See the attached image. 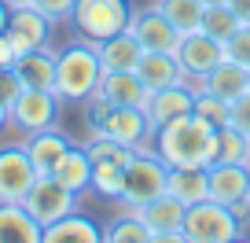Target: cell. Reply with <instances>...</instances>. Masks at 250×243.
<instances>
[{"label": "cell", "mask_w": 250, "mask_h": 243, "mask_svg": "<svg viewBox=\"0 0 250 243\" xmlns=\"http://www.w3.org/2000/svg\"><path fill=\"white\" fill-rule=\"evenodd\" d=\"M155 151L169 170L191 166V170H210L217 162V129L203 118L188 114L177 122H166L155 129Z\"/></svg>", "instance_id": "cell-1"}, {"label": "cell", "mask_w": 250, "mask_h": 243, "mask_svg": "<svg viewBox=\"0 0 250 243\" xmlns=\"http://www.w3.org/2000/svg\"><path fill=\"white\" fill-rule=\"evenodd\" d=\"M103 63L92 41H78L55 52V96L66 103H85L100 88Z\"/></svg>", "instance_id": "cell-2"}, {"label": "cell", "mask_w": 250, "mask_h": 243, "mask_svg": "<svg viewBox=\"0 0 250 243\" xmlns=\"http://www.w3.org/2000/svg\"><path fill=\"white\" fill-rule=\"evenodd\" d=\"M184 240L188 243H232L243 240V221L232 206L217 199H199L184 214Z\"/></svg>", "instance_id": "cell-3"}, {"label": "cell", "mask_w": 250, "mask_h": 243, "mask_svg": "<svg viewBox=\"0 0 250 243\" xmlns=\"http://www.w3.org/2000/svg\"><path fill=\"white\" fill-rule=\"evenodd\" d=\"M133 0H78L74 4V30L81 33V41H100L114 37V33L129 30V19H133Z\"/></svg>", "instance_id": "cell-4"}, {"label": "cell", "mask_w": 250, "mask_h": 243, "mask_svg": "<svg viewBox=\"0 0 250 243\" xmlns=\"http://www.w3.org/2000/svg\"><path fill=\"white\" fill-rule=\"evenodd\" d=\"M169 184V166L155 155V151L140 148L129 166H125V192H122V206L125 210H140L151 199H158Z\"/></svg>", "instance_id": "cell-5"}, {"label": "cell", "mask_w": 250, "mask_h": 243, "mask_svg": "<svg viewBox=\"0 0 250 243\" xmlns=\"http://www.w3.org/2000/svg\"><path fill=\"white\" fill-rule=\"evenodd\" d=\"M177 59H180V70H184V81L199 92L203 81L225 63V41L210 37V33H203V30L188 33L177 44Z\"/></svg>", "instance_id": "cell-6"}, {"label": "cell", "mask_w": 250, "mask_h": 243, "mask_svg": "<svg viewBox=\"0 0 250 243\" xmlns=\"http://www.w3.org/2000/svg\"><path fill=\"white\" fill-rule=\"evenodd\" d=\"M22 206L37 218L41 228H48L52 221H59L70 210H78V192H70L62 180H55L52 173H37V180H33V188L26 192Z\"/></svg>", "instance_id": "cell-7"}, {"label": "cell", "mask_w": 250, "mask_h": 243, "mask_svg": "<svg viewBox=\"0 0 250 243\" xmlns=\"http://www.w3.org/2000/svg\"><path fill=\"white\" fill-rule=\"evenodd\" d=\"M59 103L62 100L52 88H22L8 107V122L30 136V133H37V129H48V126L59 122Z\"/></svg>", "instance_id": "cell-8"}, {"label": "cell", "mask_w": 250, "mask_h": 243, "mask_svg": "<svg viewBox=\"0 0 250 243\" xmlns=\"http://www.w3.org/2000/svg\"><path fill=\"white\" fill-rule=\"evenodd\" d=\"M33 180H37V170L30 162L26 144H4L0 148V203H22Z\"/></svg>", "instance_id": "cell-9"}, {"label": "cell", "mask_w": 250, "mask_h": 243, "mask_svg": "<svg viewBox=\"0 0 250 243\" xmlns=\"http://www.w3.org/2000/svg\"><path fill=\"white\" fill-rule=\"evenodd\" d=\"M96 133L110 136V140L125 144V148H147V140H155V126L144 107H110L107 122H103Z\"/></svg>", "instance_id": "cell-10"}, {"label": "cell", "mask_w": 250, "mask_h": 243, "mask_svg": "<svg viewBox=\"0 0 250 243\" xmlns=\"http://www.w3.org/2000/svg\"><path fill=\"white\" fill-rule=\"evenodd\" d=\"M136 214L144 218V225L151 228V236H155V240L188 243V240H184V214H188V206L180 203L177 196L162 192L158 199H151V203H147V206H140Z\"/></svg>", "instance_id": "cell-11"}, {"label": "cell", "mask_w": 250, "mask_h": 243, "mask_svg": "<svg viewBox=\"0 0 250 243\" xmlns=\"http://www.w3.org/2000/svg\"><path fill=\"white\" fill-rule=\"evenodd\" d=\"M129 33L140 41L144 52H177V44H180V33L173 30V22L155 8V4L133 11V19H129Z\"/></svg>", "instance_id": "cell-12"}, {"label": "cell", "mask_w": 250, "mask_h": 243, "mask_svg": "<svg viewBox=\"0 0 250 243\" xmlns=\"http://www.w3.org/2000/svg\"><path fill=\"white\" fill-rule=\"evenodd\" d=\"M8 41L15 48V55L33 52V48H48V37H52V22L41 15L37 8H15L8 19Z\"/></svg>", "instance_id": "cell-13"}, {"label": "cell", "mask_w": 250, "mask_h": 243, "mask_svg": "<svg viewBox=\"0 0 250 243\" xmlns=\"http://www.w3.org/2000/svg\"><path fill=\"white\" fill-rule=\"evenodd\" d=\"M147 118L151 126H166V122H177V118H188L195 110V88L180 81V85H169V88H158V92L147 96Z\"/></svg>", "instance_id": "cell-14"}, {"label": "cell", "mask_w": 250, "mask_h": 243, "mask_svg": "<svg viewBox=\"0 0 250 243\" xmlns=\"http://www.w3.org/2000/svg\"><path fill=\"white\" fill-rule=\"evenodd\" d=\"M96 92H100L110 107H147L151 88L140 81L136 70H103Z\"/></svg>", "instance_id": "cell-15"}, {"label": "cell", "mask_w": 250, "mask_h": 243, "mask_svg": "<svg viewBox=\"0 0 250 243\" xmlns=\"http://www.w3.org/2000/svg\"><path fill=\"white\" fill-rule=\"evenodd\" d=\"M206 177H210V199H217L225 206L250 196V166L243 162H213L206 170Z\"/></svg>", "instance_id": "cell-16"}, {"label": "cell", "mask_w": 250, "mask_h": 243, "mask_svg": "<svg viewBox=\"0 0 250 243\" xmlns=\"http://www.w3.org/2000/svg\"><path fill=\"white\" fill-rule=\"evenodd\" d=\"M70 136L62 133L59 126H48V129H37V133H30V140H26V151H30V162L37 173H52L55 166H59V158L70 151Z\"/></svg>", "instance_id": "cell-17"}, {"label": "cell", "mask_w": 250, "mask_h": 243, "mask_svg": "<svg viewBox=\"0 0 250 243\" xmlns=\"http://www.w3.org/2000/svg\"><path fill=\"white\" fill-rule=\"evenodd\" d=\"M44 243V228L37 225L22 203H0V243Z\"/></svg>", "instance_id": "cell-18"}, {"label": "cell", "mask_w": 250, "mask_h": 243, "mask_svg": "<svg viewBox=\"0 0 250 243\" xmlns=\"http://www.w3.org/2000/svg\"><path fill=\"white\" fill-rule=\"evenodd\" d=\"M136 74H140V81L151 88V92L169 88V85H180V81H184V70H180L177 52H144Z\"/></svg>", "instance_id": "cell-19"}, {"label": "cell", "mask_w": 250, "mask_h": 243, "mask_svg": "<svg viewBox=\"0 0 250 243\" xmlns=\"http://www.w3.org/2000/svg\"><path fill=\"white\" fill-rule=\"evenodd\" d=\"M15 74L22 78V88H52L55 92V52L52 48H33L15 59Z\"/></svg>", "instance_id": "cell-20"}, {"label": "cell", "mask_w": 250, "mask_h": 243, "mask_svg": "<svg viewBox=\"0 0 250 243\" xmlns=\"http://www.w3.org/2000/svg\"><path fill=\"white\" fill-rule=\"evenodd\" d=\"M96 52H100L103 70H136V66H140V59H144L140 41H136L129 30H122V33H114V37L100 41V44H96Z\"/></svg>", "instance_id": "cell-21"}, {"label": "cell", "mask_w": 250, "mask_h": 243, "mask_svg": "<svg viewBox=\"0 0 250 243\" xmlns=\"http://www.w3.org/2000/svg\"><path fill=\"white\" fill-rule=\"evenodd\" d=\"M203 88L232 103V100H239L243 92H250V66L235 63V59H225V63H221L217 70L203 81Z\"/></svg>", "instance_id": "cell-22"}, {"label": "cell", "mask_w": 250, "mask_h": 243, "mask_svg": "<svg viewBox=\"0 0 250 243\" xmlns=\"http://www.w3.org/2000/svg\"><path fill=\"white\" fill-rule=\"evenodd\" d=\"M62 240H78V243H100L103 240V228L96 225L92 218H85L81 210H70L66 218L52 221L44 228V243H62Z\"/></svg>", "instance_id": "cell-23"}, {"label": "cell", "mask_w": 250, "mask_h": 243, "mask_svg": "<svg viewBox=\"0 0 250 243\" xmlns=\"http://www.w3.org/2000/svg\"><path fill=\"white\" fill-rule=\"evenodd\" d=\"M169 196H177L184 206L199 203V199H210V177L206 170H191V166H177L169 170V184H166Z\"/></svg>", "instance_id": "cell-24"}, {"label": "cell", "mask_w": 250, "mask_h": 243, "mask_svg": "<svg viewBox=\"0 0 250 243\" xmlns=\"http://www.w3.org/2000/svg\"><path fill=\"white\" fill-rule=\"evenodd\" d=\"M52 177L55 180H62L70 192H85L88 184H92V158H88V151L85 148H70L66 155L59 158V166L52 170Z\"/></svg>", "instance_id": "cell-25"}, {"label": "cell", "mask_w": 250, "mask_h": 243, "mask_svg": "<svg viewBox=\"0 0 250 243\" xmlns=\"http://www.w3.org/2000/svg\"><path fill=\"white\" fill-rule=\"evenodd\" d=\"M155 8L173 22V30L180 37L203 30V8H206L203 0H155Z\"/></svg>", "instance_id": "cell-26"}, {"label": "cell", "mask_w": 250, "mask_h": 243, "mask_svg": "<svg viewBox=\"0 0 250 243\" xmlns=\"http://www.w3.org/2000/svg\"><path fill=\"white\" fill-rule=\"evenodd\" d=\"M88 188L100 199H110V203H122L125 192V166H107V162H92V184Z\"/></svg>", "instance_id": "cell-27"}, {"label": "cell", "mask_w": 250, "mask_h": 243, "mask_svg": "<svg viewBox=\"0 0 250 243\" xmlns=\"http://www.w3.org/2000/svg\"><path fill=\"white\" fill-rule=\"evenodd\" d=\"M103 240H107V243H155V236H151V228L144 225L140 214L129 210V214H122V218L103 232Z\"/></svg>", "instance_id": "cell-28"}, {"label": "cell", "mask_w": 250, "mask_h": 243, "mask_svg": "<svg viewBox=\"0 0 250 243\" xmlns=\"http://www.w3.org/2000/svg\"><path fill=\"white\" fill-rule=\"evenodd\" d=\"M239 26H243V22L232 15V8H228V4H206V8H203V33H210V37L228 41Z\"/></svg>", "instance_id": "cell-29"}, {"label": "cell", "mask_w": 250, "mask_h": 243, "mask_svg": "<svg viewBox=\"0 0 250 243\" xmlns=\"http://www.w3.org/2000/svg\"><path fill=\"white\" fill-rule=\"evenodd\" d=\"M247 158H250V136L232 129V126L217 129V162H243L247 166Z\"/></svg>", "instance_id": "cell-30"}, {"label": "cell", "mask_w": 250, "mask_h": 243, "mask_svg": "<svg viewBox=\"0 0 250 243\" xmlns=\"http://www.w3.org/2000/svg\"><path fill=\"white\" fill-rule=\"evenodd\" d=\"M191 114L203 118V122H210L213 129H225L228 126V100H221V96L199 88V92H195V110H191Z\"/></svg>", "instance_id": "cell-31"}, {"label": "cell", "mask_w": 250, "mask_h": 243, "mask_svg": "<svg viewBox=\"0 0 250 243\" xmlns=\"http://www.w3.org/2000/svg\"><path fill=\"white\" fill-rule=\"evenodd\" d=\"M225 59H235V63L250 66V26H239V30L225 41Z\"/></svg>", "instance_id": "cell-32"}, {"label": "cell", "mask_w": 250, "mask_h": 243, "mask_svg": "<svg viewBox=\"0 0 250 243\" xmlns=\"http://www.w3.org/2000/svg\"><path fill=\"white\" fill-rule=\"evenodd\" d=\"M74 4H78V0H33V8H37L52 26L55 22H66V19L74 15Z\"/></svg>", "instance_id": "cell-33"}, {"label": "cell", "mask_w": 250, "mask_h": 243, "mask_svg": "<svg viewBox=\"0 0 250 243\" xmlns=\"http://www.w3.org/2000/svg\"><path fill=\"white\" fill-rule=\"evenodd\" d=\"M228 126L250 136V92H243L239 100L228 103Z\"/></svg>", "instance_id": "cell-34"}, {"label": "cell", "mask_w": 250, "mask_h": 243, "mask_svg": "<svg viewBox=\"0 0 250 243\" xmlns=\"http://www.w3.org/2000/svg\"><path fill=\"white\" fill-rule=\"evenodd\" d=\"M22 92V78L15 74V66H0V100L11 107V100Z\"/></svg>", "instance_id": "cell-35"}, {"label": "cell", "mask_w": 250, "mask_h": 243, "mask_svg": "<svg viewBox=\"0 0 250 243\" xmlns=\"http://www.w3.org/2000/svg\"><path fill=\"white\" fill-rule=\"evenodd\" d=\"M85 110H88V126H92V133H96V129H100L103 122H107V114H110V103L103 100L100 92H92V96L85 100Z\"/></svg>", "instance_id": "cell-36"}, {"label": "cell", "mask_w": 250, "mask_h": 243, "mask_svg": "<svg viewBox=\"0 0 250 243\" xmlns=\"http://www.w3.org/2000/svg\"><path fill=\"white\" fill-rule=\"evenodd\" d=\"M228 8H232V15L243 26H250V0H228Z\"/></svg>", "instance_id": "cell-37"}, {"label": "cell", "mask_w": 250, "mask_h": 243, "mask_svg": "<svg viewBox=\"0 0 250 243\" xmlns=\"http://www.w3.org/2000/svg\"><path fill=\"white\" fill-rule=\"evenodd\" d=\"M8 19H11V8L4 4V0H0V33L8 30Z\"/></svg>", "instance_id": "cell-38"}, {"label": "cell", "mask_w": 250, "mask_h": 243, "mask_svg": "<svg viewBox=\"0 0 250 243\" xmlns=\"http://www.w3.org/2000/svg\"><path fill=\"white\" fill-rule=\"evenodd\" d=\"M4 4H8L11 11H15V8H33V0H4Z\"/></svg>", "instance_id": "cell-39"}, {"label": "cell", "mask_w": 250, "mask_h": 243, "mask_svg": "<svg viewBox=\"0 0 250 243\" xmlns=\"http://www.w3.org/2000/svg\"><path fill=\"white\" fill-rule=\"evenodd\" d=\"M4 126H8V103L0 100V129H4Z\"/></svg>", "instance_id": "cell-40"}, {"label": "cell", "mask_w": 250, "mask_h": 243, "mask_svg": "<svg viewBox=\"0 0 250 243\" xmlns=\"http://www.w3.org/2000/svg\"><path fill=\"white\" fill-rule=\"evenodd\" d=\"M203 4H228V0H203Z\"/></svg>", "instance_id": "cell-41"}, {"label": "cell", "mask_w": 250, "mask_h": 243, "mask_svg": "<svg viewBox=\"0 0 250 243\" xmlns=\"http://www.w3.org/2000/svg\"><path fill=\"white\" fill-rule=\"evenodd\" d=\"M247 166H250V158H247Z\"/></svg>", "instance_id": "cell-42"}]
</instances>
